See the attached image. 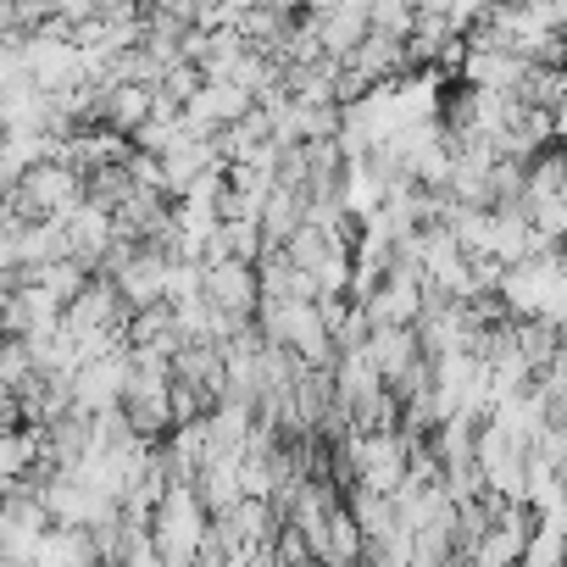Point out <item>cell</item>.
<instances>
[{
    "label": "cell",
    "mask_w": 567,
    "mask_h": 567,
    "mask_svg": "<svg viewBox=\"0 0 567 567\" xmlns=\"http://www.w3.org/2000/svg\"><path fill=\"white\" fill-rule=\"evenodd\" d=\"M145 539H151L162 567H195L200 561V550H206V512L195 506L189 484H173L156 501V512L145 523Z\"/></svg>",
    "instance_id": "1"
},
{
    "label": "cell",
    "mask_w": 567,
    "mask_h": 567,
    "mask_svg": "<svg viewBox=\"0 0 567 567\" xmlns=\"http://www.w3.org/2000/svg\"><path fill=\"white\" fill-rule=\"evenodd\" d=\"M7 200H12V217L18 223H62L84 200V178L68 173V167H56V162H40L34 173H23L12 184Z\"/></svg>",
    "instance_id": "2"
},
{
    "label": "cell",
    "mask_w": 567,
    "mask_h": 567,
    "mask_svg": "<svg viewBox=\"0 0 567 567\" xmlns=\"http://www.w3.org/2000/svg\"><path fill=\"white\" fill-rule=\"evenodd\" d=\"M123 384H128V346H117V351H106V357H95L73 373V412L101 417V412L123 406Z\"/></svg>",
    "instance_id": "3"
},
{
    "label": "cell",
    "mask_w": 567,
    "mask_h": 567,
    "mask_svg": "<svg viewBox=\"0 0 567 567\" xmlns=\"http://www.w3.org/2000/svg\"><path fill=\"white\" fill-rule=\"evenodd\" d=\"M368 329H412L423 318V278L417 272H384V284L357 307Z\"/></svg>",
    "instance_id": "4"
},
{
    "label": "cell",
    "mask_w": 567,
    "mask_h": 567,
    "mask_svg": "<svg viewBox=\"0 0 567 567\" xmlns=\"http://www.w3.org/2000/svg\"><path fill=\"white\" fill-rule=\"evenodd\" d=\"M200 301L212 312H223V318L250 323V312H256V267H245V261L200 267Z\"/></svg>",
    "instance_id": "5"
},
{
    "label": "cell",
    "mask_w": 567,
    "mask_h": 567,
    "mask_svg": "<svg viewBox=\"0 0 567 567\" xmlns=\"http://www.w3.org/2000/svg\"><path fill=\"white\" fill-rule=\"evenodd\" d=\"M307 23H312V34H318L323 62H334V68L368 40V7H357V0H346V7H312Z\"/></svg>",
    "instance_id": "6"
},
{
    "label": "cell",
    "mask_w": 567,
    "mask_h": 567,
    "mask_svg": "<svg viewBox=\"0 0 567 567\" xmlns=\"http://www.w3.org/2000/svg\"><path fill=\"white\" fill-rule=\"evenodd\" d=\"M123 323H128V312H123V301H117V290H112L106 278H90L84 290H79V301L62 307V329H68L73 340L106 334V329H123Z\"/></svg>",
    "instance_id": "7"
},
{
    "label": "cell",
    "mask_w": 567,
    "mask_h": 567,
    "mask_svg": "<svg viewBox=\"0 0 567 567\" xmlns=\"http://www.w3.org/2000/svg\"><path fill=\"white\" fill-rule=\"evenodd\" d=\"M362 357H368V368L379 373V384H384V390H390V384H401V379L423 362V351H417V334H412V329H368Z\"/></svg>",
    "instance_id": "8"
},
{
    "label": "cell",
    "mask_w": 567,
    "mask_h": 567,
    "mask_svg": "<svg viewBox=\"0 0 567 567\" xmlns=\"http://www.w3.org/2000/svg\"><path fill=\"white\" fill-rule=\"evenodd\" d=\"M301 212H307V195H296V189H267V200H261V212H256V228H261V250H278L284 239H290L296 228H301Z\"/></svg>",
    "instance_id": "9"
},
{
    "label": "cell",
    "mask_w": 567,
    "mask_h": 567,
    "mask_svg": "<svg viewBox=\"0 0 567 567\" xmlns=\"http://www.w3.org/2000/svg\"><path fill=\"white\" fill-rule=\"evenodd\" d=\"M206 167H223V162H217V151H212V140H189V145L167 151V156H162V195H173V200H178V195H184Z\"/></svg>",
    "instance_id": "10"
},
{
    "label": "cell",
    "mask_w": 567,
    "mask_h": 567,
    "mask_svg": "<svg viewBox=\"0 0 567 567\" xmlns=\"http://www.w3.org/2000/svg\"><path fill=\"white\" fill-rule=\"evenodd\" d=\"M29 567H95V545L84 528H45Z\"/></svg>",
    "instance_id": "11"
},
{
    "label": "cell",
    "mask_w": 567,
    "mask_h": 567,
    "mask_svg": "<svg viewBox=\"0 0 567 567\" xmlns=\"http://www.w3.org/2000/svg\"><path fill=\"white\" fill-rule=\"evenodd\" d=\"M18 284H34V290H45L56 307H68V301H79V290L90 284V267H79L73 256H62V261H51V267L18 272Z\"/></svg>",
    "instance_id": "12"
},
{
    "label": "cell",
    "mask_w": 567,
    "mask_h": 567,
    "mask_svg": "<svg viewBox=\"0 0 567 567\" xmlns=\"http://www.w3.org/2000/svg\"><path fill=\"white\" fill-rule=\"evenodd\" d=\"M368 34L406 45L412 40V7H401V0H379V7H368Z\"/></svg>",
    "instance_id": "13"
},
{
    "label": "cell",
    "mask_w": 567,
    "mask_h": 567,
    "mask_svg": "<svg viewBox=\"0 0 567 567\" xmlns=\"http://www.w3.org/2000/svg\"><path fill=\"white\" fill-rule=\"evenodd\" d=\"M200 68H189V62H173L167 73H162V84H156V95H167L173 106H184V101H195L200 95Z\"/></svg>",
    "instance_id": "14"
},
{
    "label": "cell",
    "mask_w": 567,
    "mask_h": 567,
    "mask_svg": "<svg viewBox=\"0 0 567 567\" xmlns=\"http://www.w3.org/2000/svg\"><path fill=\"white\" fill-rule=\"evenodd\" d=\"M0 284H18V261H12V239L0 234Z\"/></svg>",
    "instance_id": "15"
},
{
    "label": "cell",
    "mask_w": 567,
    "mask_h": 567,
    "mask_svg": "<svg viewBox=\"0 0 567 567\" xmlns=\"http://www.w3.org/2000/svg\"><path fill=\"white\" fill-rule=\"evenodd\" d=\"M7 40H18V34H12V7H0V45Z\"/></svg>",
    "instance_id": "16"
},
{
    "label": "cell",
    "mask_w": 567,
    "mask_h": 567,
    "mask_svg": "<svg viewBox=\"0 0 567 567\" xmlns=\"http://www.w3.org/2000/svg\"><path fill=\"white\" fill-rule=\"evenodd\" d=\"M195 567H223V561H217V556H200V561H195Z\"/></svg>",
    "instance_id": "17"
},
{
    "label": "cell",
    "mask_w": 567,
    "mask_h": 567,
    "mask_svg": "<svg viewBox=\"0 0 567 567\" xmlns=\"http://www.w3.org/2000/svg\"><path fill=\"white\" fill-rule=\"evenodd\" d=\"M95 567H106V561H95Z\"/></svg>",
    "instance_id": "18"
}]
</instances>
